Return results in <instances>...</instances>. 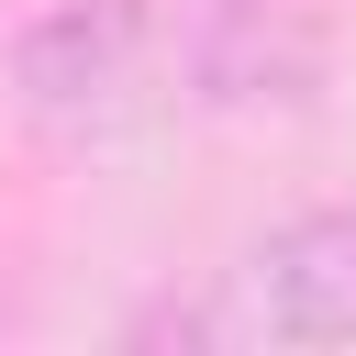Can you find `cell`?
I'll return each instance as SVG.
<instances>
[{
  "instance_id": "6da1fadb",
  "label": "cell",
  "mask_w": 356,
  "mask_h": 356,
  "mask_svg": "<svg viewBox=\"0 0 356 356\" xmlns=\"http://www.w3.org/2000/svg\"><path fill=\"white\" fill-rule=\"evenodd\" d=\"M0 89H11L22 134H44L56 156L134 145V134L178 100L167 11H156V0H67V11H44V22L11 33Z\"/></svg>"
},
{
  "instance_id": "3957f363",
  "label": "cell",
  "mask_w": 356,
  "mask_h": 356,
  "mask_svg": "<svg viewBox=\"0 0 356 356\" xmlns=\"http://www.w3.org/2000/svg\"><path fill=\"white\" fill-rule=\"evenodd\" d=\"M234 345H356V200L267 222L222 267Z\"/></svg>"
},
{
  "instance_id": "7a4b0ae2",
  "label": "cell",
  "mask_w": 356,
  "mask_h": 356,
  "mask_svg": "<svg viewBox=\"0 0 356 356\" xmlns=\"http://www.w3.org/2000/svg\"><path fill=\"white\" fill-rule=\"evenodd\" d=\"M323 56L334 44L312 0H167V67L200 111H300Z\"/></svg>"
}]
</instances>
